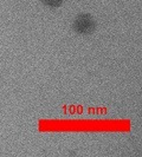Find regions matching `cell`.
Masks as SVG:
<instances>
[{"label":"cell","instance_id":"cell-1","mask_svg":"<svg viewBox=\"0 0 142 157\" xmlns=\"http://www.w3.org/2000/svg\"><path fill=\"white\" fill-rule=\"evenodd\" d=\"M72 27L80 34H90L96 27V22L90 14H80L75 19Z\"/></svg>","mask_w":142,"mask_h":157},{"label":"cell","instance_id":"cell-2","mask_svg":"<svg viewBox=\"0 0 142 157\" xmlns=\"http://www.w3.org/2000/svg\"><path fill=\"white\" fill-rule=\"evenodd\" d=\"M42 1L50 7H59L63 3V0H42Z\"/></svg>","mask_w":142,"mask_h":157}]
</instances>
